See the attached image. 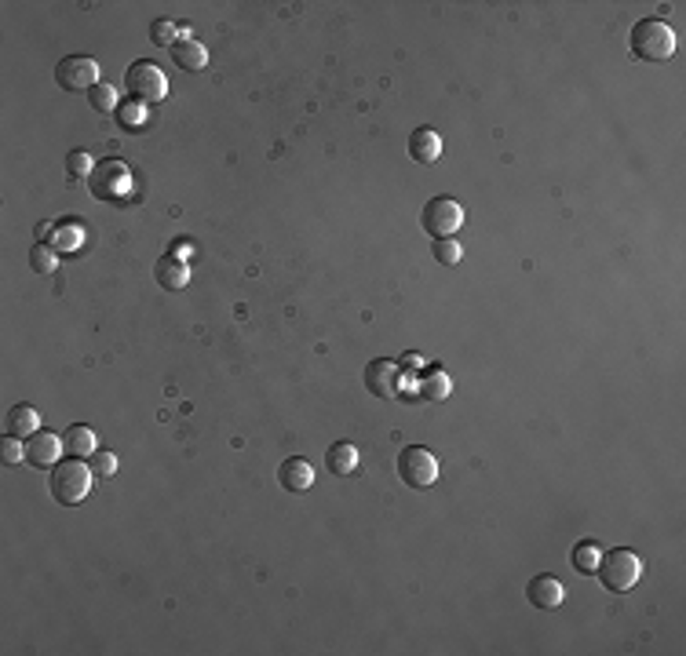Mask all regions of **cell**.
<instances>
[{
    "label": "cell",
    "instance_id": "obj_22",
    "mask_svg": "<svg viewBox=\"0 0 686 656\" xmlns=\"http://www.w3.org/2000/svg\"><path fill=\"white\" fill-rule=\"evenodd\" d=\"M431 252H435V259H438L442 266H457V263H460V256H464L460 241H453V237H438L435 245H431Z\"/></svg>",
    "mask_w": 686,
    "mask_h": 656
},
{
    "label": "cell",
    "instance_id": "obj_5",
    "mask_svg": "<svg viewBox=\"0 0 686 656\" xmlns=\"http://www.w3.org/2000/svg\"><path fill=\"white\" fill-rule=\"evenodd\" d=\"M420 226L438 241V237H453L460 226H464V204L453 201V197H431L424 204V216H420Z\"/></svg>",
    "mask_w": 686,
    "mask_h": 656
},
{
    "label": "cell",
    "instance_id": "obj_4",
    "mask_svg": "<svg viewBox=\"0 0 686 656\" xmlns=\"http://www.w3.org/2000/svg\"><path fill=\"white\" fill-rule=\"evenodd\" d=\"M124 88H128V95L135 99V102H161L164 95H168V77H164V70L157 62H150V59H140V62H132L128 66V74H124Z\"/></svg>",
    "mask_w": 686,
    "mask_h": 656
},
{
    "label": "cell",
    "instance_id": "obj_11",
    "mask_svg": "<svg viewBox=\"0 0 686 656\" xmlns=\"http://www.w3.org/2000/svg\"><path fill=\"white\" fill-rule=\"evenodd\" d=\"M562 580L559 576H547V573H540V576H533L530 580V587H526V598H530V605H537V609H555L559 602H562Z\"/></svg>",
    "mask_w": 686,
    "mask_h": 656
},
{
    "label": "cell",
    "instance_id": "obj_12",
    "mask_svg": "<svg viewBox=\"0 0 686 656\" xmlns=\"http://www.w3.org/2000/svg\"><path fill=\"white\" fill-rule=\"evenodd\" d=\"M278 481L289 489V493H307L315 486V467L307 463V460H299V456H289L282 467H278Z\"/></svg>",
    "mask_w": 686,
    "mask_h": 656
},
{
    "label": "cell",
    "instance_id": "obj_21",
    "mask_svg": "<svg viewBox=\"0 0 686 656\" xmlns=\"http://www.w3.org/2000/svg\"><path fill=\"white\" fill-rule=\"evenodd\" d=\"M599 558H602V555H599L595 543H577V547H573V569H577V573H588V576H592V573L599 569Z\"/></svg>",
    "mask_w": 686,
    "mask_h": 656
},
{
    "label": "cell",
    "instance_id": "obj_13",
    "mask_svg": "<svg viewBox=\"0 0 686 656\" xmlns=\"http://www.w3.org/2000/svg\"><path fill=\"white\" fill-rule=\"evenodd\" d=\"M172 62H176L183 74H201L204 66H209V51H204V44L183 37V41L172 44Z\"/></svg>",
    "mask_w": 686,
    "mask_h": 656
},
{
    "label": "cell",
    "instance_id": "obj_15",
    "mask_svg": "<svg viewBox=\"0 0 686 656\" xmlns=\"http://www.w3.org/2000/svg\"><path fill=\"white\" fill-rule=\"evenodd\" d=\"M62 448H66V456H74V460H92L99 453L92 427H81V423H74L70 431L62 434Z\"/></svg>",
    "mask_w": 686,
    "mask_h": 656
},
{
    "label": "cell",
    "instance_id": "obj_23",
    "mask_svg": "<svg viewBox=\"0 0 686 656\" xmlns=\"http://www.w3.org/2000/svg\"><path fill=\"white\" fill-rule=\"evenodd\" d=\"M117 121H121V128H128V131H140L143 124H147V110H143V102H124V107H117Z\"/></svg>",
    "mask_w": 686,
    "mask_h": 656
},
{
    "label": "cell",
    "instance_id": "obj_24",
    "mask_svg": "<svg viewBox=\"0 0 686 656\" xmlns=\"http://www.w3.org/2000/svg\"><path fill=\"white\" fill-rule=\"evenodd\" d=\"M22 460H26V445H22V438H15V434H4V438H0V463L15 467V463H22Z\"/></svg>",
    "mask_w": 686,
    "mask_h": 656
},
{
    "label": "cell",
    "instance_id": "obj_17",
    "mask_svg": "<svg viewBox=\"0 0 686 656\" xmlns=\"http://www.w3.org/2000/svg\"><path fill=\"white\" fill-rule=\"evenodd\" d=\"M154 278H157V285H161V288L176 292V288H183V285L190 281V270H187L176 256H161V259H157V266H154Z\"/></svg>",
    "mask_w": 686,
    "mask_h": 656
},
{
    "label": "cell",
    "instance_id": "obj_25",
    "mask_svg": "<svg viewBox=\"0 0 686 656\" xmlns=\"http://www.w3.org/2000/svg\"><path fill=\"white\" fill-rule=\"evenodd\" d=\"M92 171H95V164H92V157L84 150L66 154V176H70V179H84V176H92Z\"/></svg>",
    "mask_w": 686,
    "mask_h": 656
},
{
    "label": "cell",
    "instance_id": "obj_8",
    "mask_svg": "<svg viewBox=\"0 0 686 656\" xmlns=\"http://www.w3.org/2000/svg\"><path fill=\"white\" fill-rule=\"evenodd\" d=\"M88 179H92V194L99 201H117L128 190V168L121 161H107V164H95V171Z\"/></svg>",
    "mask_w": 686,
    "mask_h": 656
},
{
    "label": "cell",
    "instance_id": "obj_27",
    "mask_svg": "<svg viewBox=\"0 0 686 656\" xmlns=\"http://www.w3.org/2000/svg\"><path fill=\"white\" fill-rule=\"evenodd\" d=\"M29 266L37 270V273H52L55 270V252L48 245H33L29 249Z\"/></svg>",
    "mask_w": 686,
    "mask_h": 656
},
{
    "label": "cell",
    "instance_id": "obj_19",
    "mask_svg": "<svg viewBox=\"0 0 686 656\" xmlns=\"http://www.w3.org/2000/svg\"><path fill=\"white\" fill-rule=\"evenodd\" d=\"M37 427H41V412L33 408V405H15V408L8 412V434L29 438V434H37Z\"/></svg>",
    "mask_w": 686,
    "mask_h": 656
},
{
    "label": "cell",
    "instance_id": "obj_6",
    "mask_svg": "<svg viewBox=\"0 0 686 656\" xmlns=\"http://www.w3.org/2000/svg\"><path fill=\"white\" fill-rule=\"evenodd\" d=\"M398 474H402V481L409 489H431L438 481V460L427 453V448L409 445L398 456Z\"/></svg>",
    "mask_w": 686,
    "mask_h": 656
},
{
    "label": "cell",
    "instance_id": "obj_28",
    "mask_svg": "<svg viewBox=\"0 0 686 656\" xmlns=\"http://www.w3.org/2000/svg\"><path fill=\"white\" fill-rule=\"evenodd\" d=\"M88 467H92L95 478H114V474H117V456H114V453H95V456L88 460Z\"/></svg>",
    "mask_w": 686,
    "mask_h": 656
},
{
    "label": "cell",
    "instance_id": "obj_3",
    "mask_svg": "<svg viewBox=\"0 0 686 656\" xmlns=\"http://www.w3.org/2000/svg\"><path fill=\"white\" fill-rule=\"evenodd\" d=\"M595 576L602 580L606 591H613V595H628L632 587L639 583V576H642V558L635 555V550H625V547L606 550V555L599 558Z\"/></svg>",
    "mask_w": 686,
    "mask_h": 656
},
{
    "label": "cell",
    "instance_id": "obj_18",
    "mask_svg": "<svg viewBox=\"0 0 686 656\" xmlns=\"http://www.w3.org/2000/svg\"><path fill=\"white\" fill-rule=\"evenodd\" d=\"M450 391H453V383H450V375H445L442 368H431V372H424L417 379V394L424 401H445V398H450Z\"/></svg>",
    "mask_w": 686,
    "mask_h": 656
},
{
    "label": "cell",
    "instance_id": "obj_10",
    "mask_svg": "<svg viewBox=\"0 0 686 656\" xmlns=\"http://www.w3.org/2000/svg\"><path fill=\"white\" fill-rule=\"evenodd\" d=\"M365 387H369V394H376V398H384V401H391V398H398V365L395 361H369V368H365Z\"/></svg>",
    "mask_w": 686,
    "mask_h": 656
},
{
    "label": "cell",
    "instance_id": "obj_1",
    "mask_svg": "<svg viewBox=\"0 0 686 656\" xmlns=\"http://www.w3.org/2000/svg\"><path fill=\"white\" fill-rule=\"evenodd\" d=\"M92 478H95V474H92L88 463L66 456V460H59V463L52 467V474H48V493H52V500L62 503V507H77V503L92 493Z\"/></svg>",
    "mask_w": 686,
    "mask_h": 656
},
{
    "label": "cell",
    "instance_id": "obj_20",
    "mask_svg": "<svg viewBox=\"0 0 686 656\" xmlns=\"http://www.w3.org/2000/svg\"><path fill=\"white\" fill-rule=\"evenodd\" d=\"M88 102H92V110H95V114H117V107H121L114 84H102V81L88 91Z\"/></svg>",
    "mask_w": 686,
    "mask_h": 656
},
{
    "label": "cell",
    "instance_id": "obj_9",
    "mask_svg": "<svg viewBox=\"0 0 686 656\" xmlns=\"http://www.w3.org/2000/svg\"><path fill=\"white\" fill-rule=\"evenodd\" d=\"M62 453H66L62 438H55L52 431H37V434L26 438V463L37 467V470H52Z\"/></svg>",
    "mask_w": 686,
    "mask_h": 656
},
{
    "label": "cell",
    "instance_id": "obj_7",
    "mask_svg": "<svg viewBox=\"0 0 686 656\" xmlns=\"http://www.w3.org/2000/svg\"><path fill=\"white\" fill-rule=\"evenodd\" d=\"M55 84L62 91H92L99 84V62L92 55H66L55 66Z\"/></svg>",
    "mask_w": 686,
    "mask_h": 656
},
{
    "label": "cell",
    "instance_id": "obj_14",
    "mask_svg": "<svg viewBox=\"0 0 686 656\" xmlns=\"http://www.w3.org/2000/svg\"><path fill=\"white\" fill-rule=\"evenodd\" d=\"M409 157H413L417 164H435V161L442 157V139H438V131L417 128L413 135H409Z\"/></svg>",
    "mask_w": 686,
    "mask_h": 656
},
{
    "label": "cell",
    "instance_id": "obj_16",
    "mask_svg": "<svg viewBox=\"0 0 686 656\" xmlns=\"http://www.w3.org/2000/svg\"><path fill=\"white\" fill-rule=\"evenodd\" d=\"M325 467H329V474H336V478L355 474V467H358V448H355L351 441H336V445H329Z\"/></svg>",
    "mask_w": 686,
    "mask_h": 656
},
{
    "label": "cell",
    "instance_id": "obj_26",
    "mask_svg": "<svg viewBox=\"0 0 686 656\" xmlns=\"http://www.w3.org/2000/svg\"><path fill=\"white\" fill-rule=\"evenodd\" d=\"M150 41H154L157 48H172V44H176V22L154 19V22H150Z\"/></svg>",
    "mask_w": 686,
    "mask_h": 656
},
{
    "label": "cell",
    "instance_id": "obj_2",
    "mask_svg": "<svg viewBox=\"0 0 686 656\" xmlns=\"http://www.w3.org/2000/svg\"><path fill=\"white\" fill-rule=\"evenodd\" d=\"M632 55L639 62H668L675 55V29L665 19H642L632 26Z\"/></svg>",
    "mask_w": 686,
    "mask_h": 656
}]
</instances>
